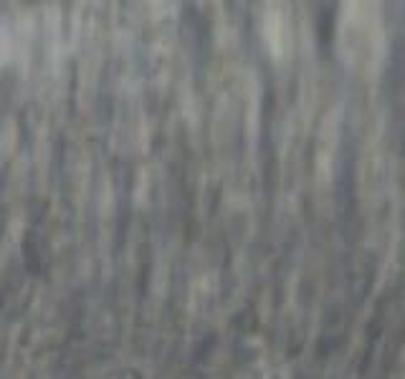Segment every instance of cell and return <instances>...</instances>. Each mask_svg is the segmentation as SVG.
<instances>
[{"mask_svg":"<svg viewBox=\"0 0 405 379\" xmlns=\"http://www.w3.org/2000/svg\"><path fill=\"white\" fill-rule=\"evenodd\" d=\"M23 260L26 265H28V270L33 273V276H38L40 268H43V253H40V238L38 233H26L23 238Z\"/></svg>","mask_w":405,"mask_h":379,"instance_id":"cell-1","label":"cell"}]
</instances>
